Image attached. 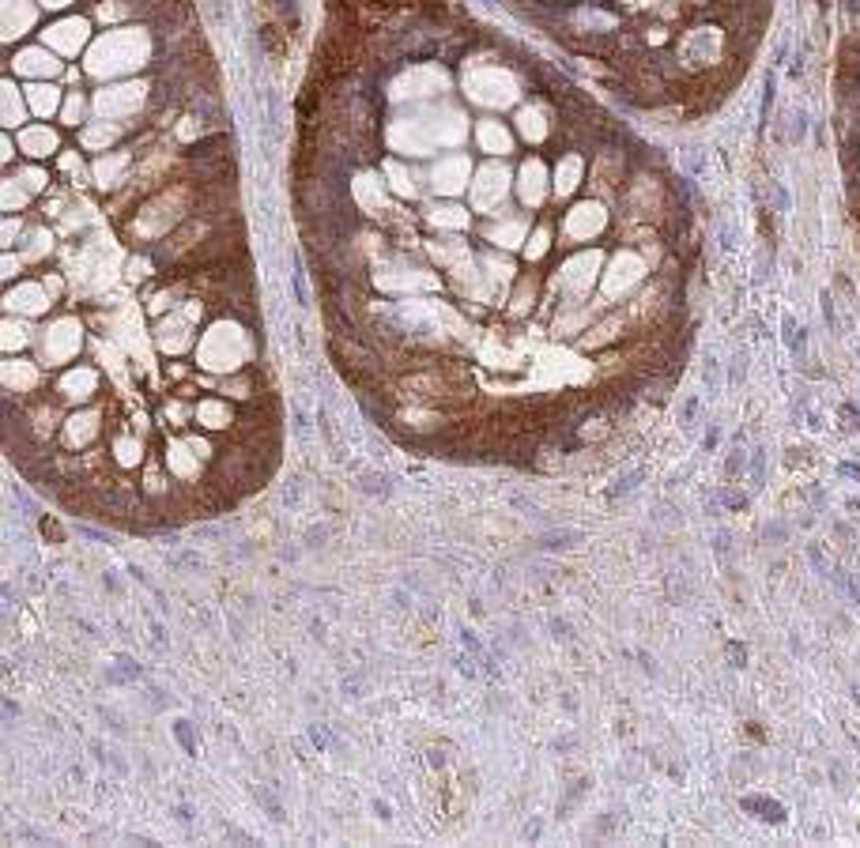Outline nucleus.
<instances>
[{"mask_svg": "<svg viewBox=\"0 0 860 848\" xmlns=\"http://www.w3.org/2000/svg\"><path fill=\"white\" fill-rule=\"evenodd\" d=\"M739 807L755 811V818H759V822H785V807H781L777 799H766V795H743V799H739Z\"/></svg>", "mask_w": 860, "mask_h": 848, "instance_id": "nucleus-1", "label": "nucleus"}, {"mask_svg": "<svg viewBox=\"0 0 860 848\" xmlns=\"http://www.w3.org/2000/svg\"><path fill=\"white\" fill-rule=\"evenodd\" d=\"M521 178H524V181H521V196H524L528 204H536V200H540V193H544V166H540L536 159H532V162H524Z\"/></svg>", "mask_w": 860, "mask_h": 848, "instance_id": "nucleus-2", "label": "nucleus"}, {"mask_svg": "<svg viewBox=\"0 0 860 848\" xmlns=\"http://www.w3.org/2000/svg\"><path fill=\"white\" fill-rule=\"evenodd\" d=\"M600 223H604L600 207H596V204H581L578 211H574V219H570V234H585V230H600Z\"/></svg>", "mask_w": 860, "mask_h": 848, "instance_id": "nucleus-3", "label": "nucleus"}, {"mask_svg": "<svg viewBox=\"0 0 860 848\" xmlns=\"http://www.w3.org/2000/svg\"><path fill=\"white\" fill-rule=\"evenodd\" d=\"M479 140H483V147L487 151H510V132H506L502 125H495V121H483L479 125Z\"/></svg>", "mask_w": 860, "mask_h": 848, "instance_id": "nucleus-4", "label": "nucleus"}, {"mask_svg": "<svg viewBox=\"0 0 860 848\" xmlns=\"http://www.w3.org/2000/svg\"><path fill=\"white\" fill-rule=\"evenodd\" d=\"M23 147L31 155H49V151H57V136L49 128H31V132H23Z\"/></svg>", "mask_w": 860, "mask_h": 848, "instance_id": "nucleus-5", "label": "nucleus"}, {"mask_svg": "<svg viewBox=\"0 0 860 848\" xmlns=\"http://www.w3.org/2000/svg\"><path fill=\"white\" fill-rule=\"evenodd\" d=\"M19 68L23 72H42V68H46V72H57V60H49L42 49H27V53L19 57Z\"/></svg>", "mask_w": 860, "mask_h": 848, "instance_id": "nucleus-6", "label": "nucleus"}, {"mask_svg": "<svg viewBox=\"0 0 860 848\" xmlns=\"http://www.w3.org/2000/svg\"><path fill=\"white\" fill-rule=\"evenodd\" d=\"M117 664H121V668H110V671H106V682L121 686V682H136V679H140V668H136V664L128 660V656H121Z\"/></svg>", "mask_w": 860, "mask_h": 848, "instance_id": "nucleus-7", "label": "nucleus"}, {"mask_svg": "<svg viewBox=\"0 0 860 848\" xmlns=\"http://www.w3.org/2000/svg\"><path fill=\"white\" fill-rule=\"evenodd\" d=\"M642 479H645V471H642V468H634V471L619 475V479L612 483V498H623V494H630V490H638V487H642Z\"/></svg>", "mask_w": 860, "mask_h": 848, "instance_id": "nucleus-8", "label": "nucleus"}, {"mask_svg": "<svg viewBox=\"0 0 860 848\" xmlns=\"http://www.w3.org/2000/svg\"><path fill=\"white\" fill-rule=\"evenodd\" d=\"M461 645H464V648H468V652H472V656H476V660H479V664H483V668H487V671H495V664H491V656H487V648H483V645H479V637H476V634H472V630H461Z\"/></svg>", "mask_w": 860, "mask_h": 848, "instance_id": "nucleus-9", "label": "nucleus"}, {"mask_svg": "<svg viewBox=\"0 0 860 848\" xmlns=\"http://www.w3.org/2000/svg\"><path fill=\"white\" fill-rule=\"evenodd\" d=\"M751 479H755V490L766 487V449H755L751 453Z\"/></svg>", "mask_w": 860, "mask_h": 848, "instance_id": "nucleus-10", "label": "nucleus"}, {"mask_svg": "<svg viewBox=\"0 0 860 848\" xmlns=\"http://www.w3.org/2000/svg\"><path fill=\"white\" fill-rule=\"evenodd\" d=\"M31 98H34V110H38V114H46V110L57 106V91L53 87H34Z\"/></svg>", "mask_w": 860, "mask_h": 848, "instance_id": "nucleus-11", "label": "nucleus"}, {"mask_svg": "<svg viewBox=\"0 0 860 848\" xmlns=\"http://www.w3.org/2000/svg\"><path fill=\"white\" fill-rule=\"evenodd\" d=\"M174 735H178V743L185 747V754L196 758V735H193V728H189V720H174Z\"/></svg>", "mask_w": 860, "mask_h": 848, "instance_id": "nucleus-12", "label": "nucleus"}, {"mask_svg": "<svg viewBox=\"0 0 860 848\" xmlns=\"http://www.w3.org/2000/svg\"><path fill=\"white\" fill-rule=\"evenodd\" d=\"M4 121H8V125H19V121H23L19 102L12 98V87H4Z\"/></svg>", "mask_w": 860, "mask_h": 848, "instance_id": "nucleus-13", "label": "nucleus"}, {"mask_svg": "<svg viewBox=\"0 0 860 848\" xmlns=\"http://www.w3.org/2000/svg\"><path fill=\"white\" fill-rule=\"evenodd\" d=\"M807 562L815 566V573H819V577H830V566H827V558H823L819 547H807Z\"/></svg>", "mask_w": 860, "mask_h": 848, "instance_id": "nucleus-14", "label": "nucleus"}, {"mask_svg": "<svg viewBox=\"0 0 860 848\" xmlns=\"http://www.w3.org/2000/svg\"><path fill=\"white\" fill-rule=\"evenodd\" d=\"M309 739L317 743V750H325L332 743V735H329V728H325V724H309Z\"/></svg>", "mask_w": 860, "mask_h": 848, "instance_id": "nucleus-15", "label": "nucleus"}, {"mask_svg": "<svg viewBox=\"0 0 860 848\" xmlns=\"http://www.w3.org/2000/svg\"><path fill=\"white\" fill-rule=\"evenodd\" d=\"M257 795H261V799H264V807H268V815H272V818H276V822H280V818H283V811H280V803H276V799H272V795H268V792H261V788H257Z\"/></svg>", "mask_w": 860, "mask_h": 848, "instance_id": "nucleus-16", "label": "nucleus"}, {"mask_svg": "<svg viewBox=\"0 0 860 848\" xmlns=\"http://www.w3.org/2000/svg\"><path fill=\"white\" fill-rule=\"evenodd\" d=\"M80 110H83V106H80V98H68V106H64V121H68V125H76Z\"/></svg>", "mask_w": 860, "mask_h": 848, "instance_id": "nucleus-17", "label": "nucleus"}, {"mask_svg": "<svg viewBox=\"0 0 860 848\" xmlns=\"http://www.w3.org/2000/svg\"><path fill=\"white\" fill-rule=\"evenodd\" d=\"M736 471H743V453H739V449L728 456V475H736Z\"/></svg>", "mask_w": 860, "mask_h": 848, "instance_id": "nucleus-18", "label": "nucleus"}, {"mask_svg": "<svg viewBox=\"0 0 860 848\" xmlns=\"http://www.w3.org/2000/svg\"><path fill=\"white\" fill-rule=\"evenodd\" d=\"M551 630H555V637H562V641H570V626H566L562 618H551Z\"/></svg>", "mask_w": 860, "mask_h": 848, "instance_id": "nucleus-19", "label": "nucleus"}, {"mask_svg": "<svg viewBox=\"0 0 860 848\" xmlns=\"http://www.w3.org/2000/svg\"><path fill=\"white\" fill-rule=\"evenodd\" d=\"M725 501H728L732 509H743V505H747V498H743V494H725Z\"/></svg>", "mask_w": 860, "mask_h": 848, "instance_id": "nucleus-20", "label": "nucleus"}, {"mask_svg": "<svg viewBox=\"0 0 860 848\" xmlns=\"http://www.w3.org/2000/svg\"><path fill=\"white\" fill-rule=\"evenodd\" d=\"M374 811H377V815H381L385 822H389V818H393V815H389V803H381V799H374Z\"/></svg>", "mask_w": 860, "mask_h": 848, "instance_id": "nucleus-21", "label": "nucleus"}, {"mask_svg": "<svg viewBox=\"0 0 860 848\" xmlns=\"http://www.w3.org/2000/svg\"><path fill=\"white\" fill-rule=\"evenodd\" d=\"M717 438H721V434H717V426H713L710 434H706V449H713V445H717Z\"/></svg>", "mask_w": 860, "mask_h": 848, "instance_id": "nucleus-22", "label": "nucleus"}]
</instances>
